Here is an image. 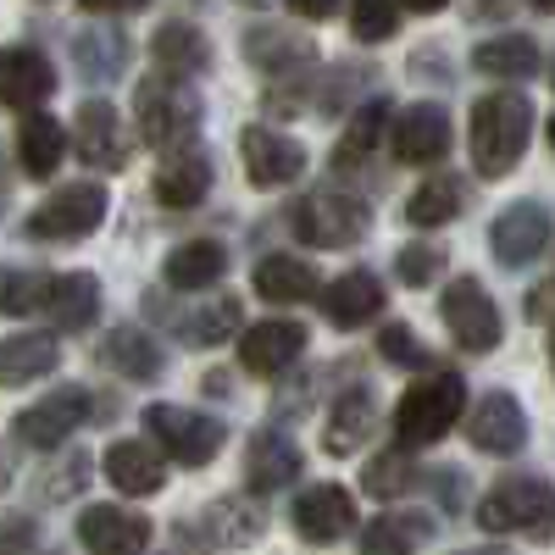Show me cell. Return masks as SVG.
Returning <instances> with one entry per match:
<instances>
[{"label":"cell","instance_id":"cell-1","mask_svg":"<svg viewBox=\"0 0 555 555\" xmlns=\"http://www.w3.org/2000/svg\"><path fill=\"white\" fill-rule=\"evenodd\" d=\"M533 139V101L522 89H494L473 106V122H467V145H473V167L478 178H505Z\"/></svg>","mask_w":555,"mask_h":555},{"label":"cell","instance_id":"cell-2","mask_svg":"<svg viewBox=\"0 0 555 555\" xmlns=\"http://www.w3.org/2000/svg\"><path fill=\"white\" fill-rule=\"evenodd\" d=\"M133 112H139V133H145V145L156 151H178V145H195L201 133V95L190 89V78L183 73H151L145 83L133 89Z\"/></svg>","mask_w":555,"mask_h":555},{"label":"cell","instance_id":"cell-3","mask_svg":"<svg viewBox=\"0 0 555 555\" xmlns=\"http://www.w3.org/2000/svg\"><path fill=\"white\" fill-rule=\"evenodd\" d=\"M461 405H467V384H461L455 373H434V378H423V384H411L405 395H400V405H395V434H400V444H439L450 428H455V416H461Z\"/></svg>","mask_w":555,"mask_h":555},{"label":"cell","instance_id":"cell-4","mask_svg":"<svg viewBox=\"0 0 555 555\" xmlns=\"http://www.w3.org/2000/svg\"><path fill=\"white\" fill-rule=\"evenodd\" d=\"M289 228L317 250H350V245L366 240V228H373V206L350 190H317L295 206Z\"/></svg>","mask_w":555,"mask_h":555},{"label":"cell","instance_id":"cell-5","mask_svg":"<svg viewBox=\"0 0 555 555\" xmlns=\"http://www.w3.org/2000/svg\"><path fill=\"white\" fill-rule=\"evenodd\" d=\"M478 522L489 533H533L550 539L555 533V489L544 478H500L483 505H478Z\"/></svg>","mask_w":555,"mask_h":555},{"label":"cell","instance_id":"cell-6","mask_svg":"<svg viewBox=\"0 0 555 555\" xmlns=\"http://www.w3.org/2000/svg\"><path fill=\"white\" fill-rule=\"evenodd\" d=\"M145 428L178 467H206V461H217V450L228 444V428L217 416L190 411V405H167V400L145 405Z\"/></svg>","mask_w":555,"mask_h":555},{"label":"cell","instance_id":"cell-7","mask_svg":"<svg viewBox=\"0 0 555 555\" xmlns=\"http://www.w3.org/2000/svg\"><path fill=\"white\" fill-rule=\"evenodd\" d=\"M106 190L101 183H62V190L34 206L28 217V240H89L106 222Z\"/></svg>","mask_w":555,"mask_h":555},{"label":"cell","instance_id":"cell-8","mask_svg":"<svg viewBox=\"0 0 555 555\" xmlns=\"http://www.w3.org/2000/svg\"><path fill=\"white\" fill-rule=\"evenodd\" d=\"M95 411H101V400H89L83 389H56V395L34 400L28 411H17L12 439L28 450H62V439H73Z\"/></svg>","mask_w":555,"mask_h":555},{"label":"cell","instance_id":"cell-9","mask_svg":"<svg viewBox=\"0 0 555 555\" xmlns=\"http://www.w3.org/2000/svg\"><path fill=\"white\" fill-rule=\"evenodd\" d=\"M439 317L450 339L467 350V356H489L500 345V311L489 300V289L478 284V278H455V284L439 295Z\"/></svg>","mask_w":555,"mask_h":555},{"label":"cell","instance_id":"cell-10","mask_svg":"<svg viewBox=\"0 0 555 555\" xmlns=\"http://www.w3.org/2000/svg\"><path fill=\"white\" fill-rule=\"evenodd\" d=\"M234 345H240V366H245V373L278 378L284 366L300 361V350H306V322H295V317H267V322H250Z\"/></svg>","mask_w":555,"mask_h":555},{"label":"cell","instance_id":"cell-11","mask_svg":"<svg viewBox=\"0 0 555 555\" xmlns=\"http://www.w3.org/2000/svg\"><path fill=\"white\" fill-rule=\"evenodd\" d=\"M550 245V211L539 201H517V206H505L489 228V250L500 267H533Z\"/></svg>","mask_w":555,"mask_h":555},{"label":"cell","instance_id":"cell-12","mask_svg":"<svg viewBox=\"0 0 555 555\" xmlns=\"http://www.w3.org/2000/svg\"><path fill=\"white\" fill-rule=\"evenodd\" d=\"M240 151H245V178L256 183V190H284V183H295L306 172V145H300L295 133L245 128Z\"/></svg>","mask_w":555,"mask_h":555},{"label":"cell","instance_id":"cell-13","mask_svg":"<svg viewBox=\"0 0 555 555\" xmlns=\"http://www.w3.org/2000/svg\"><path fill=\"white\" fill-rule=\"evenodd\" d=\"M145 311H156L183 345H201V350L228 345V339L245 334V311H240L234 295H211V300H201L195 311H167V306H151V300H145Z\"/></svg>","mask_w":555,"mask_h":555},{"label":"cell","instance_id":"cell-14","mask_svg":"<svg viewBox=\"0 0 555 555\" xmlns=\"http://www.w3.org/2000/svg\"><path fill=\"white\" fill-rule=\"evenodd\" d=\"M73 151L83 156V167H106V172H122L128 167V128H122V117H117L112 101H83L78 106Z\"/></svg>","mask_w":555,"mask_h":555},{"label":"cell","instance_id":"cell-15","mask_svg":"<svg viewBox=\"0 0 555 555\" xmlns=\"http://www.w3.org/2000/svg\"><path fill=\"white\" fill-rule=\"evenodd\" d=\"M467 439L483 455H517L528 444V411H522V400L505 395V389L483 395L473 405V416H467Z\"/></svg>","mask_w":555,"mask_h":555},{"label":"cell","instance_id":"cell-16","mask_svg":"<svg viewBox=\"0 0 555 555\" xmlns=\"http://www.w3.org/2000/svg\"><path fill=\"white\" fill-rule=\"evenodd\" d=\"M295 533L306 539V544H339V539H350V528H356V500H350V489H339V483H311L300 500H295Z\"/></svg>","mask_w":555,"mask_h":555},{"label":"cell","instance_id":"cell-17","mask_svg":"<svg viewBox=\"0 0 555 555\" xmlns=\"http://www.w3.org/2000/svg\"><path fill=\"white\" fill-rule=\"evenodd\" d=\"M51 89H56L51 56H39L34 44H7V51H0V106L34 112V106L51 101Z\"/></svg>","mask_w":555,"mask_h":555},{"label":"cell","instance_id":"cell-18","mask_svg":"<svg viewBox=\"0 0 555 555\" xmlns=\"http://www.w3.org/2000/svg\"><path fill=\"white\" fill-rule=\"evenodd\" d=\"M444 151H450V112L444 106L416 101L395 117V162L428 167V162H444Z\"/></svg>","mask_w":555,"mask_h":555},{"label":"cell","instance_id":"cell-19","mask_svg":"<svg viewBox=\"0 0 555 555\" xmlns=\"http://www.w3.org/2000/svg\"><path fill=\"white\" fill-rule=\"evenodd\" d=\"M300 444L284 434V428H256L250 444H245V478L256 494H278L300 478Z\"/></svg>","mask_w":555,"mask_h":555},{"label":"cell","instance_id":"cell-20","mask_svg":"<svg viewBox=\"0 0 555 555\" xmlns=\"http://www.w3.org/2000/svg\"><path fill=\"white\" fill-rule=\"evenodd\" d=\"M245 62L267 78H306L317 67V44L295 28H250L245 34Z\"/></svg>","mask_w":555,"mask_h":555},{"label":"cell","instance_id":"cell-21","mask_svg":"<svg viewBox=\"0 0 555 555\" xmlns=\"http://www.w3.org/2000/svg\"><path fill=\"white\" fill-rule=\"evenodd\" d=\"M78 544L106 550V555H133L151 544V517L128 512V505H89L78 517Z\"/></svg>","mask_w":555,"mask_h":555},{"label":"cell","instance_id":"cell-22","mask_svg":"<svg viewBox=\"0 0 555 555\" xmlns=\"http://www.w3.org/2000/svg\"><path fill=\"white\" fill-rule=\"evenodd\" d=\"M211 195V156L195 145H178L167 151V162L156 167V201L167 211H190Z\"/></svg>","mask_w":555,"mask_h":555},{"label":"cell","instance_id":"cell-23","mask_svg":"<svg viewBox=\"0 0 555 555\" xmlns=\"http://www.w3.org/2000/svg\"><path fill=\"white\" fill-rule=\"evenodd\" d=\"M378 428V395L366 384H350L334 405H328V428H322V450L328 455H356Z\"/></svg>","mask_w":555,"mask_h":555},{"label":"cell","instance_id":"cell-24","mask_svg":"<svg viewBox=\"0 0 555 555\" xmlns=\"http://www.w3.org/2000/svg\"><path fill=\"white\" fill-rule=\"evenodd\" d=\"M95 361L106 366V373L128 378V384H151V378L167 373V356H162V345H156L145 328H112V334L95 345Z\"/></svg>","mask_w":555,"mask_h":555},{"label":"cell","instance_id":"cell-25","mask_svg":"<svg viewBox=\"0 0 555 555\" xmlns=\"http://www.w3.org/2000/svg\"><path fill=\"white\" fill-rule=\"evenodd\" d=\"M317 300H322V311H328L334 328H361V322H373L384 311V284H378L373 272L356 267V272H339Z\"/></svg>","mask_w":555,"mask_h":555},{"label":"cell","instance_id":"cell-26","mask_svg":"<svg viewBox=\"0 0 555 555\" xmlns=\"http://www.w3.org/2000/svg\"><path fill=\"white\" fill-rule=\"evenodd\" d=\"M56 361H62V339L56 334H12V339H0V389L39 384L44 373H56Z\"/></svg>","mask_w":555,"mask_h":555},{"label":"cell","instance_id":"cell-27","mask_svg":"<svg viewBox=\"0 0 555 555\" xmlns=\"http://www.w3.org/2000/svg\"><path fill=\"white\" fill-rule=\"evenodd\" d=\"M106 478H112V489H122V494H162V483H167V461L145 444V439H117L112 450H106Z\"/></svg>","mask_w":555,"mask_h":555},{"label":"cell","instance_id":"cell-28","mask_svg":"<svg viewBox=\"0 0 555 555\" xmlns=\"http://www.w3.org/2000/svg\"><path fill=\"white\" fill-rule=\"evenodd\" d=\"M128 39H122V28H83V34H73V73L83 78V83H117L122 73H128Z\"/></svg>","mask_w":555,"mask_h":555},{"label":"cell","instance_id":"cell-29","mask_svg":"<svg viewBox=\"0 0 555 555\" xmlns=\"http://www.w3.org/2000/svg\"><path fill=\"white\" fill-rule=\"evenodd\" d=\"M222 272H228V250H222L217 240H183V245L167 256V267H162L167 289H183V295L222 284Z\"/></svg>","mask_w":555,"mask_h":555},{"label":"cell","instance_id":"cell-30","mask_svg":"<svg viewBox=\"0 0 555 555\" xmlns=\"http://www.w3.org/2000/svg\"><path fill=\"white\" fill-rule=\"evenodd\" d=\"M44 311H51V322H56L62 334L89 328V322L101 317V284H95V272H62V278H51V300H44Z\"/></svg>","mask_w":555,"mask_h":555},{"label":"cell","instance_id":"cell-31","mask_svg":"<svg viewBox=\"0 0 555 555\" xmlns=\"http://www.w3.org/2000/svg\"><path fill=\"white\" fill-rule=\"evenodd\" d=\"M389 117H395V106L384 101V95H373V101H361L356 112H350V128H345V139H339V151H334V167L350 178L361 162H373V151H378V139H384V128H389Z\"/></svg>","mask_w":555,"mask_h":555},{"label":"cell","instance_id":"cell-32","mask_svg":"<svg viewBox=\"0 0 555 555\" xmlns=\"http://www.w3.org/2000/svg\"><path fill=\"white\" fill-rule=\"evenodd\" d=\"M473 73L483 78H505V83H522L539 73V44L528 34H500V39H483L473 51Z\"/></svg>","mask_w":555,"mask_h":555},{"label":"cell","instance_id":"cell-33","mask_svg":"<svg viewBox=\"0 0 555 555\" xmlns=\"http://www.w3.org/2000/svg\"><path fill=\"white\" fill-rule=\"evenodd\" d=\"M62 151H67V139H62V122L56 117H44L39 106L17 122V162L28 178H51L62 167Z\"/></svg>","mask_w":555,"mask_h":555},{"label":"cell","instance_id":"cell-34","mask_svg":"<svg viewBox=\"0 0 555 555\" xmlns=\"http://www.w3.org/2000/svg\"><path fill=\"white\" fill-rule=\"evenodd\" d=\"M256 295L272 300V306H300V300H311L322 289H317L311 261H300V256H267L256 267Z\"/></svg>","mask_w":555,"mask_h":555},{"label":"cell","instance_id":"cell-35","mask_svg":"<svg viewBox=\"0 0 555 555\" xmlns=\"http://www.w3.org/2000/svg\"><path fill=\"white\" fill-rule=\"evenodd\" d=\"M461 211H467V183L450 178V172L416 183V195L405 201V222H411V228H444V222H455Z\"/></svg>","mask_w":555,"mask_h":555},{"label":"cell","instance_id":"cell-36","mask_svg":"<svg viewBox=\"0 0 555 555\" xmlns=\"http://www.w3.org/2000/svg\"><path fill=\"white\" fill-rule=\"evenodd\" d=\"M151 56H156V67H167V73L195 78V73L211 67V39H206L195 23H167V28L151 39Z\"/></svg>","mask_w":555,"mask_h":555},{"label":"cell","instance_id":"cell-37","mask_svg":"<svg viewBox=\"0 0 555 555\" xmlns=\"http://www.w3.org/2000/svg\"><path fill=\"white\" fill-rule=\"evenodd\" d=\"M405 450H411V444H405ZM405 450H384V455H373V467L361 473V489L373 494V500H400V494H411L416 483H423V467H416Z\"/></svg>","mask_w":555,"mask_h":555},{"label":"cell","instance_id":"cell-38","mask_svg":"<svg viewBox=\"0 0 555 555\" xmlns=\"http://www.w3.org/2000/svg\"><path fill=\"white\" fill-rule=\"evenodd\" d=\"M416 544H434V522L416 512H389L361 528V550H416Z\"/></svg>","mask_w":555,"mask_h":555},{"label":"cell","instance_id":"cell-39","mask_svg":"<svg viewBox=\"0 0 555 555\" xmlns=\"http://www.w3.org/2000/svg\"><path fill=\"white\" fill-rule=\"evenodd\" d=\"M51 300V278L28 267H0V317H34Z\"/></svg>","mask_w":555,"mask_h":555},{"label":"cell","instance_id":"cell-40","mask_svg":"<svg viewBox=\"0 0 555 555\" xmlns=\"http://www.w3.org/2000/svg\"><path fill=\"white\" fill-rule=\"evenodd\" d=\"M261 505H250V500H217L211 512H206V533L217 539V544H250V539H261Z\"/></svg>","mask_w":555,"mask_h":555},{"label":"cell","instance_id":"cell-41","mask_svg":"<svg viewBox=\"0 0 555 555\" xmlns=\"http://www.w3.org/2000/svg\"><path fill=\"white\" fill-rule=\"evenodd\" d=\"M400 28V0H350V34L361 44H384Z\"/></svg>","mask_w":555,"mask_h":555},{"label":"cell","instance_id":"cell-42","mask_svg":"<svg viewBox=\"0 0 555 555\" xmlns=\"http://www.w3.org/2000/svg\"><path fill=\"white\" fill-rule=\"evenodd\" d=\"M395 272H400V284H434V278L444 272V250L439 245H405L400 256H395Z\"/></svg>","mask_w":555,"mask_h":555},{"label":"cell","instance_id":"cell-43","mask_svg":"<svg viewBox=\"0 0 555 555\" xmlns=\"http://www.w3.org/2000/svg\"><path fill=\"white\" fill-rule=\"evenodd\" d=\"M378 350H384V361H395V366H411V373H416V366H428V361H434L423 345H416V334L405 328V322H389V328H384V339H378Z\"/></svg>","mask_w":555,"mask_h":555},{"label":"cell","instance_id":"cell-44","mask_svg":"<svg viewBox=\"0 0 555 555\" xmlns=\"http://www.w3.org/2000/svg\"><path fill=\"white\" fill-rule=\"evenodd\" d=\"M89 467H95V461H89L83 450H73V455H67V473H62V467H51V478L39 483V489H44V500H67V494H78V489L89 483Z\"/></svg>","mask_w":555,"mask_h":555},{"label":"cell","instance_id":"cell-45","mask_svg":"<svg viewBox=\"0 0 555 555\" xmlns=\"http://www.w3.org/2000/svg\"><path fill=\"white\" fill-rule=\"evenodd\" d=\"M39 528L34 522H0V550H34Z\"/></svg>","mask_w":555,"mask_h":555},{"label":"cell","instance_id":"cell-46","mask_svg":"<svg viewBox=\"0 0 555 555\" xmlns=\"http://www.w3.org/2000/svg\"><path fill=\"white\" fill-rule=\"evenodd\" d=\"M83 12H95V17H122V12H145L151 0H78Z\"/></svg>","mask_w":555,"mask_h":555},{"label":"cell","instance_id":"cell-47","mask_svg":"<svg viewBox=\"0 0 555 555\" xmlns=\"http://www.w3.org/2000/svg\"><path fill=\"white\" fill-rule=\"evenodd\" d=\"M284 7H289L295 17H334L339 0H284Z\"/></svg>","mask_w":555,"mask_h":555},{"label":"cell","instance_id":"cell-48","mask_svg":"<svg viewBox=\"0 0 555 555\" xmlns=\"http://www.w3.org/2000/svg\"><path fill=\"white\" fill-rule=\"evenodd\" d=\"M439 494H444V505H455L461 494H467V478H455V467H444L439 473Z\"/></svg>","mask_w":555,"mask_h":555},{"label":"cell","instance_id":"cell-49","mask_svg":"<svg viewBox=\"0 0 555 555\" xmlns=\"http://www.w3.org/2000/svg\"><path fill=\"white\" fill-rule=\"evenodd\" d=\"M400 7H411V12H423V17H428V12H444L450 0H400Z\"/></svg>","mask_w":555,"mask_h":555},{"label":"cell","instance_id":"cell-50","mask_svg":"<svg viewBox=\"0 0 555 555\" xmlns=\"http://www.w3.org/2000/svg\"><path fill=\"white\" fill-rule=\"evenodd\" d=\"M234 384H228V373H206V395H228Z\"/></svg>","mask_w":555,"mask_h":555},{"label":"cell","instance_id":"cell-51","mask_svg":"<svg viewBox=\"0 0 555 555\" xmlns=\"http://www.w3.org/2000/svg\"><path fill=\"white\" fill-rule=\"evenodd\" d=\"M528 7H533V12H555V0H528Z\"/></svg>","mask_w":555,"mask_h":555},{"label":"cell","instance_id":"cell-52","mask_svg":"<svg viewBox=\"0 0 555 555\" xmlns=\"http://www.w3.org/2000/svg\"><path fill=\"white\" fill-rule=\"evenodd\" d=\"M7 483H12V473H7V461H0V494H7Z\"/></svg>","mask_w":555,"mask_h":555},{"label":"cell","instance_id":"cell-53","mask_svg":"<svg viewBox=\"0 0 555 555\" xmlns=\"http://www.w3.org/2000/svg\"><path fill=\"white\" fill-rule=\"evenodd\" d=\"M550 366H555V328H550Z\"/></svg>","mask_w":555,"mask_h":555},{"label":"cell","instance_id":"cell-54","mask_svg":"<svg viewBox=\"0 0 555 555\" xmlns=\"http://www.w3.org/2000/svg\"><path fill=\"white\" fill-rule=\"evenodd\" d=\"M550 145H555V117H550Z\"/></svg>","mask_w":555,"mask_h":555},{"label":"cell","instance_id":"cell-55","mask_svg":"<svg viewBox=\"0 0 555 555\" xmlns=\"http://www.w3.org/2000/svg\"><path fill=\"white\" fill-rule=\"evenodd\" d=\"M550 83H555V62H550Z\"/></svg>","mask_w":555,"mask_h":555},{"label":"cell","instance_id":"cell-56","mask_svg":"<svg viewBox=\"0 0 555 555\" xmlns=\"http://www.w3.org/2000/svg\"><path fill=\"white\" fill-rule=\"evenodd\" d=\"M250 7H261V0H250Z\"/></svg>","mask_w":555,"mask_h":555}]
</instances>
